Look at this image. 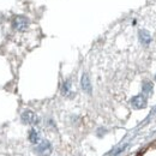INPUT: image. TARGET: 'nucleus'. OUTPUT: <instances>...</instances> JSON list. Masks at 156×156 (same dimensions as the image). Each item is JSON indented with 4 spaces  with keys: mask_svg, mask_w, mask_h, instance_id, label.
Segmentation results:
<instances>
[{
    "mask_svg": "<svg viewBox=\"0 0 156 156\" xmlns=\"http://www.w3.org/2000/svg\"><path fill=\"white\" fill-rule=\"evenodd\" d=\"M139 41L144 46H148L151 42V36H150L149 31H147V30H139Z\"/></svg>",
    "mask_w": 156,
    "mask_h": 156,
    "instance_id": "423d86ee",
    "label": "nucleus"
},
{
    "mask_svg": "<svg viewBox=\"0 0 156 156\" xmlns=\"http://www.w3.org/2000/svg\"><path fill=\"white\" fill-rule=\"evenodd\" d=\"M28 25H29V20L24 16H17L13 20V27L20 31L25 30L28 28Z\"/></svg>",
    "mask_w": 156,
    "mask_h": 156,
    "instance_id": "f03ea898",
    "label": "nucleus"
},
{
    "mask_svg": "<svg viewBox=\"0 0 156 156\" xmlns=\"http://www.w3.org/2000/svg\"><path fill=\"white\" fill-rule=\"evenodd\" d=\"M80 85H82V89H83L87 94H91V83H90L89 76H88L87 73H84V75L82 76Z\"/></svg>",
    "mask_w": 156,
    "mask_h": 156,
    "instance_id": "39448f33",
    "label": "nucleus"
},
{
    "mask_svg": "<svg viewBox=\"0 0 156 156\" xmlns=\"http://www.w3.org/2000/svg\"><path fill=\"white\" fill-rule=\"evenodd\" d=\"M39 139H40V137H39L37 131H36V130H31V131H30V133H29V140H30L31 143L36 144V143L39 142Z\"/></svg>",
    "mask_w": 156,
    "mask_h": 156,
    "instance_id": "0eeeda50",
    "label": "nucleus"
},
{
    "mask_svg": "<svg viewBox=\"0 0 156 156\" xmlns=\"http://www.w3.org/2000/svg\"><path fill=\"white\" fill-rule=\"evenodd\" d=\"M22 121L24 124H29V125H34V124H37L39 121V118L37 115L31 112V111H24L22 113Z\"/></svg>",
    "mask_w": 156,
    "mask_h": 156,
    "instance_id": "f257e3e1",
    "label": "nucleus"
},
{
    "mask_svg": "<svg viewBox=\"0 0 156 156\" xmlns=\"http://www.w3.org/2000/svg\"><path fill=\"white\" fill-rule=\"evenodd\" d=\"M143 93L145 95H150L153 93V84L150 82H145L143 83Z\"/></svg>",
    "mask_w": 156,
    "mask_h": 156,
    "instance_id": "6e6552de",
    "label": "nucleus"
},
{
    "mask_svg": "<svg viewBox=\"0 0 156 156\" xmlns=\"http://www.w3.org/2000/svg\"><path fill=\"white\" fill-rule=\"evenodd\" d=\"M36 153H37L40 156L51 155V153H52V145H51V143L47 142V140H43L39 147L36 148Z\"/></svg>",
    "mask_w": 156,
    "mask_h": 156,
    "instance_id": "7ed1b4c3",
    "label": "nucleus"
},
{
    "mask_svg": "<svg viewBox=\"0 0 156 156\" xmlns=\"http://www.w3.org/2000/svg\"><path fill=\"white\" fill-rule=\"evenodd\" d=\"M155 80H156V76H155Z\"/></svg>",
    "mask_w": 156,
    "mask_h": 156,
    "instance_id": "1a4fd4ad",
    "label": "nucleus"
},
{
    "mask_svg": "<svg viewBox=\"0 0 156 156\" xmlns=\"http://www.w3.org/2000/svg\"><path fill=\"white\" fill-rule=\"evenodd\" d=\"M131 105L136 109H142V108L147 107V98L143 95H137L131 100Z\"/></svg>",
    "mask_w": 156,
    "mask_h": 156,
    "instance_id": "20e7f679",
    "label": "nucleus"
}]
</instances>
